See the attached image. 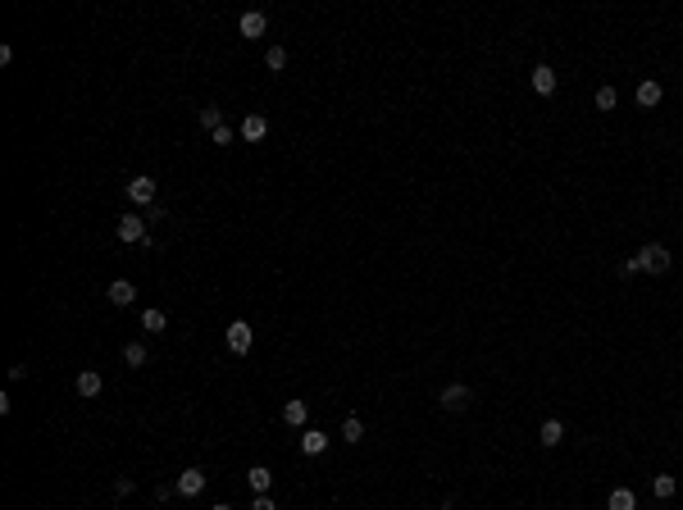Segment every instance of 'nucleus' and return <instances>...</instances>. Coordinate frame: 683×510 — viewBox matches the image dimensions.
Instances as JSON below:
<instances>
[{
  "label": "nucleus",
  "mask_w": 683,
  "mask_h": 510,
  "mask_svg": "<svg viewBox=\"0 0 683 510\" xmlns=\"http://www.w3.org/2000/svg\"><path fill=\"white\" fill-rule=\"evenodd\" d=\"M224 338H228V351H233V355H246V351L255 346V329H251L246 319H233Z\"/></svg>",
  "instance_id": "7ed1b4c3"
},
{
  "label": "nucleus",
  "mask_w": 683,
  "mask_h": 510,
  "mask_svg": "<svg viewBox=\"0 0 683 510\" xmlns=\"http://www.w3.org/2000/svg\"><path fill=\"white\" fill-rule=\"evenodd\" d=\"M633 96H638V105H642V110H656V105H660V96H665V91H660V82H638V91H633Z\"/></svg>",
  "instance_id": "dca6fc26"
},
{
  "label": "nucleus",
  "mask_w": 683,
  "mask_h": 510,
  "mask_svg": "<svg viewBox=\"0 0 683 510\" xmlns=\"http://www.w3.org/2000/svg\"><path fill=\"white\" fill-rule=\"evenodd\" d=\"M264 27H269V14H260V9H246V14L237 18V32H242L246 42H260V37H264Z\"/></svg>",
  "instance_id": "0eeeda50"
},
{
  "label": "nucleus",
  "mask_w": 683,
  "mask_h": 510,
  "mask_svg": "<svg viewBox=\"0 0 683 510\" xmlns=\"http://www.w3.org/2000/svg\"><path fill=\"white\" fill-rule=\"evenodd\" d=\"M210 510H233V506H228V502H219V506H210Z\"/></svg>",
  "instance_id": "cd10ccee"
},
{
  "label": "nucleus",
  "mask_w": 683,
  "mask_h": 510,
  "mask_svg": "<svg viewBox=\"0 0 683 510\" xmlns=\"http://www.w3.org/2000/svg\"><path fill=\"white\" fill-rule=\"evenodd\" d=\"M251 510H278V502H274V497H269V492H260L255 502H251Z\"/></svg>",
  "instance_id": "a878e982"
},
{
  "label": "nucleus",
  "mask_w": 683,
  "mask_h": 510,
  "mask_svg": "<svg viewBox=\"0 0 683 510\" xmlns=\"http://www.w3.org/2000/svg\"><path fill=\"white\" fill-rule=\"evenodd\" d=\"M246 483L255 487V497L269 492V487H274V469H269V465H251V469H246Z\"/></svg>",
  "instance_id": "4468645a"
},
{
  "label": "nucleus",
  "mask_w": 683,
  "mask_h": 510,
  "mask_svg": "<svg viewBox=\"0 0 683 510\" xmlns=\"http://www.w3.org/2000/svg\"><path fill=\"white\" fill-rule=\"evenodd\" d=\"M305 419H310V406H305V401H287L283 406V424L287 428H305Z\"/></svg>",
  "instance_id": "f8f14e48"
},
{
  "label": "nucleus",
  "mask_w": 683,
  "mask_h": 510,
  "mask_svg": "<svg viewBox=\"0 0 683 510\" xmlns=\"http://www.w3.org/2000/svg\"><path fill=\"white\" fill-rule=\"evenodd\" d=\"M114 492H119V497H128V492H132V478H128V474H123V478H114Z\"/></svg>",
  "instance_id": "bb28decb"
},
{
  "label": "nucleus",
  "mask_w": 683,
  "mask_h": 510,
  "mask_svg": "<svg viewBox=\"0 0 683 510\" xmlns=\"http://www.w3.org/2000/svg\"><path fill=\"white\" fill-rule=\"evenodd\" d=\"M200 128H205V132L224 128V110H219V105H205V110H200Z\"/></svg>",
  "instance_id": "aec40b11"
},
{
  "label": "nucleus",
  "mask_w": 683,
  "mask_h": 510,
  "mask_svg": "<svg viewBox=\"0 0 683 510\" xmlns=\"http://www.w3.org/2000/svg\"><path fill=\"white\" fill-rule=\"evenodd\" d=\"M264 64H269L274 73H283V69H287V51H283V46H269V51H264Z\"/></svg>",
  "instance_id": "4be33fe9"
},
{
  "label": "nucleus",
  "mask_w": 683,
  "mask_h": 510,
  "mask_svg": "<svg viewBox=\"0 0 683 510\" xmlns=\"http://www.w3.org/2000/svg\"><path fill=\"white\" fill-rule=\"evenodd\" d=\"M633 260H638V269H647V274H665V269H670V246L647 242V246H642V251L633 255Z\"/></svg>",
  "instance_id": "f03ea898"
},
{
  "label": "nucleus",
  "mask_w": 683,
  "mask_h": 510,
  "mask_svg": "<svg viewBox=\"0 0 683 510\" xmlns=\"http://www.w3.org/2000/svg\"><path fill=\"white\" fill-rule=\"evenodd\" d=\"M328 451V433L324 428H301V456H324Z\"/></svg>",
  "instance_id": "1a4fd4ad"
},
{
  "label": "nucleus",
  "mask_w": 683,
  "mask_h": 510,
  "mask_svg": "<svg viewBox=\"0 0 683 510\" xmlns=\"http://www.w3.org/2000/svg\"><path fill=\"white\" fill-rule=\"evenodd\" d=\"M537 442H542V447H561V442H565V424H561V419H542Z\"/></svg>",
  "instance_id": "ddd939ff"
},
{
  "label": "nucleus",
  "mask_w": 683,
  "mask_h": 510,
  "mask_svg": "<svg viewBox=\"0 0 683 510\" xmlns=\"http://www.w3.org/2000/svg\"><path fill=\"white\" fill-rule=\"evenodd\" d=\"M146 360H151V351H146L141 342H128V346H123V364H132V369H141Z\"/></svg>",
  "instance_id": "f3484780"
},
{
  "label": "nucleus",
  "mask_w": 683,
  "mask_h": 510,
  "mask_svg": "<svg viewBox=\"0 0 683 510\" xmlns=\"http://www.w3.org/2000/svg\"><path fill=\"white\" fill-rule=\"evenodd\" d=\"M606 506H611V510H633V506H638V497H633V487H615Z\"/></svg>",
  "instance_id": "a211bd4d"
},
{
  "label": "nucleus",
  "mask_w": 683,
  "mask_h": 510,
  "mask_svg": "<svg viewBox=\"0 0 683 510\" xmlns=\"http://www.w3.org/2000/svg\"><path fill=\"white\" fill-rule=\"evenodd\" d=\"M615 105H620L615 87H601V91H597V110H615Z\"/></svg>",
  "instance_id": "b1692460"
},
{
  "label": "nucleus",
  "mask_w": 683,
  "mask_h": 510,
  "mask_svg": "<svg viewBox=\"0 0 683 510\" xmlns=\"http://www.w3.org/2000/svg\"><path fill=\"white\" fill-rule=\"evenodd\" d=\"M173 492H178V497H200V492H205V469H200V465L182 469L178 483H173Z\"/></svg>",
  "instance_id": "423d86ee"
},
{
  "label": "nucleus",
  "mask_w": 683,
  "mask_h": 510,
  "mask_svg": "<svg viewBox=\"0 0 683 510\" xmlns=\"http://www.w3.org/2000/svg\"><path fill=\"white\" fill-rule=\"evenodd\" d=\"M101 388H105V378H101L96 369H82V374H78V397L91 401V397H101Z\"/></svg>",
  "instance_id": "2eb2a0df"
},
{
  "label": "nucleus",
  "mask_w": 683,
  "mask_h": 510,
  "mask_svg": "<svg viewBox=\"0 0 683 510\" xmlns=\"http://www.w3.org/2000/svg\"><path fill=\"white\" fill-rule=\"evenodd\" d=\"M123 196H128V200H132L137 210H146V205H155L160 187H155V178H146V173H137V178H128V182H123Z\"/></svg>",
  "instance_id": "f257e3e1"
},
{
  "label": "nucleus",
  "mask_w": 683,
  "mask_h": 510,
  "mask_svg": "<svg viewBox=\"0 0 683 510\" xmlns=\"http://www.w3.org/2000/svg\"><path fill=\"white\" fill-rule=\"evenodd\" d=\"M237 137H242V141H264L269 137V119H264V114H246L242 128H237Z\"/></svg>",
  "instance_id": "6e6552de"
},
{
  "label": "nucleus",
  "mask_w": 683,
  "mask_h": 510,
  "mask_svg": "<svg viewBox=\"0 0 683 510\" xmlns=\"http://www.w3.org/2000/svg\"><path fill=\"white\" fill-rule=\"evenodd\" d=\"M141 329H146V333H165L169 329L165 310H146V314H141Z\"/></svg>",
  "instance_id": "412c9836"
},
{
  "label": "nucleus",
  "mask_w": 683,
  "mask_h": 510,
  "mask_svg": "<svg viewBox=\"0 0 683 510\" xmlns=\"http://www.w3.org/2000/svg\"><path fill=\"white\" fill-rule=\"evenodd\" d=\"M210 137H215V146H233V137H237V132H233V128H228V123H224V128H215V132H210Z\"/></svg>",
  "instance_id": "393cba45"
},
{
  "label": "nucleus",
  "mask_w": 683,
  "mask_h": 510,
  "mask_svg": "<svg viewBox=\"0 0 683 510\" xmlns=\"http://www.w3.org/2000/svg\"><path fill=\"white\" fill-rule=\"evenodd\" d=\"M528 82H533L537 96H556V69H547V64H537V69L528 73Z\"/></svg>",
  "instance_id": "9b49d317"
},
{
  "label": "nucleus",
  "mask_w": 683,
  "mask_h": 510,
  "mask_svg": "<svg viewBox=\"0 0 683 510\" xmlns=\"http://www.w3.org/2000/svg\"><path fill=\"white\" fill-rule=\"evenodd\" d=\"M675 474H656V478H651V492H656L660 497V502H670V497H675Z\"/></svg>",
  "instance_id": "6ab92c4d"
},
{
  "label": "nucleus",
  "mask_w": 683,
  "mask_h": 510,
  "mask_svg": "<svg viewBox=\"0 0 683 510\" xmlns=\"http://www.w3.org/2000/svg\"><path fill=\"white\" fill-rule=\"evenodd\" d=\"M105 296H110L114 305H132V301H137V283H132V278H114Z\"/></svg>",
  "instance_id": "9d476101"
},
{
  "label": "nucleus",
  "mask_w": 683,
  "mask_h": 510,
  "mask_svg": "<svg viewBox=\"0 0 683 510\" xmlns=\"http://www.w3.org/2000/svg\"><path fill=\"white\" fill-rule=\"evenodd\" d=\"M342 438H346V442H351V447H355V442L364 438V424H360V419L351 415V419H346V424H342Z\"/></svg>",
  "instance_id": "5701e85b"
},
{
  "label": "nucleus",
  "mask_w": 683,
  "mask_h": 510,
  "mask_svg": "<svg viewBox=\"0 0 683 510\" xmlns=\"http://www.w3.org/2000/svg\"><path fill=\"white\" fill-rule=\"evenodd\" d=\"M442 410H451V415H460V410H469L474 406V392L465 388V383H451V388H442Z\"/></svg>",
  "instance_id": "20e7f679"
},
{
  "label": "nucleus",
  "mask_w": 683,
  "mask_h": 510,
  "mask_svg": "<svg viewBox=\"0 0 683 510\" xmlns=\"http://www.w3.org/2000/svg\"><path fill=\"white\" fill-rule=\"evenodd\" d=\"M114 233H119V242L137 246V242H146V219H141L137 210H132V215H123V219H119V228H114Z\"/></svg>",
  "instance_id": "39448f33"
}]
</instances>
